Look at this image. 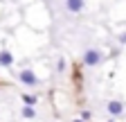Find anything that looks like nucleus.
I'll list each match as a JSON object with an SVG mask.
<instances>
[{
    "mask_svg": "<svg viewBox=\"0 0 126 122\" xmlns=\"http://www.w3.org/2000/svg\"><path fill=\"white\" fill-rule=\"evenodd\" d=\"M117 41H119V43H122V45H126V32H122V34H119V36H117Z\"/></svg>",
    "mask_w": 126,
    "mask_h": 122,
    "instance_id": "nucleus-10",
    "label": "nucleus"
},
{
    "mask_svg": "<svg viewBox=\"0 0 126 122\" xmlns=\"http://www.w3.org/2000/svg\"><path fill=\"white\" fill-rule=\"evenodd\" d=\"M101 61H104V52L97 50V48H88V50H83V54H81V63H83L86 68H97Z\"/></svg>",
    "mask_w": 126,
    "mask_h": 122,
    "instance_id": "nucleus-1",
    "label": "nucleus"
},
{
    "mask_svg": "<svg viewBox=\"0 0 126 122\" xmlns=\"http://www.w3.org/2000/svg\"><path fill=\"white\" fill-rule=\"evenodd\" d=\"M16 77H18V81H20L23 86H27V88H36V86H41V79L36 77V72H34V70H29V68L20 70Z\"/></svg>",
    "mask_w": 126,
    "mask_h": 122,
    "instance_id": "nucleus-2",
    "label": "nucleus"
},
{
    "mask_svg": "<svg viewBox=\"0 0 126 122\" xmlns=\"http://www.w3.org/2000/svg\"><path fill=\"white\" fill-rule=\"evenodd\" d=\"M65 68H68L65 59H59V63H56V70H59V72H65Z\"/></svg>",
    "mask_w": 126,
    "mask_h": 122,
    "instance_id": "nucleus-8",
    "label": "nucleus"
},
{
    "mask_svg": "<svg viewBox=\"0 0 126 122\" xmlns=\"http://www.w3.org/2000/svg\"><path fill=\"white\" fill-rule=\"evenodd\" d=\"M124 102H119V100H110L108 104H106V111H108V115L110 118H122L124 115Z\"/></svg>",
    "mask_w": 126,
    "mask_h": 122,
    "instance_id": "nucleus-3",
    "label": "nucleus"
},
{
    "mask_svg": "<svg viewBox=\"0 0 126 122\" xmlns=\"http://www.w3.org/2000/svg\"><path fill=\"white\" fill-rule=\"evenodd\" d=\"M86 7V0H65V9L70 14H79V11H83Z\"/></svg>",
    "mask_w": 126,
    "mask_h": 122,
    "instance_id": "nucleus-4",
    "label": "nucleus"
},
{
    "mask_svg": "<svg viewBox=\"0 0 126 122\" xmlns=\"http://www.w3.org/2000/svg\"><path fill=\"white\" fill-rule=\"evenodd\" d=\"M23 104H38V95H34V93H25L23 95Z\"/></svg>",
    "mask_w": 126,
    "mask_h": 122,
    "instance_id": "nucleus-7",
    "label": "nucleus"
},
{
    "mask_svg": "<svg viewBox=\"0 0 126 122\" xmlns=\"http://www.w3.org/2000/svg\"><path fill=\"white\" fill-rule=\"evenodd\" d=\"M20 115L25 118V120H36V106L34 104H23V109H20Z\"/></svg>",
    "mask_w": 126,
    "mask_h": 122,
    "instance_id": "nucleus-5",
    "label": "nucleus"
},
{
    "mask_svg": "<svg viewBox=\"0 0 126 122\" xmlns=\"http://www.w3.org/2000/svg\"><path fill=\"white\" fill-rule=\"evenodd\" d=\"M0 66L2 68H11L14 66V54L9 50H0Z\"/></svg>",
    "mask_w": 126,
    "mask_h": 122,
    "instance_id": "nucleus-6",
    "label": "nucleus"
},
{
    "mask_svg": "<svg viewBox=\"0 0 126 122\" xmlns=\"http://www.w3.org/2000/svg\"><path fill=\"white\" fill-rule=\"evenodd\" d=\"M79 118H81V120H92V111H81Z\"/></svg>",
    "mask_w": 126,
    "mask_h": 122,
    "instance_id": "nucleus-9",
    "label": "nucleus"
}]
</instances>
